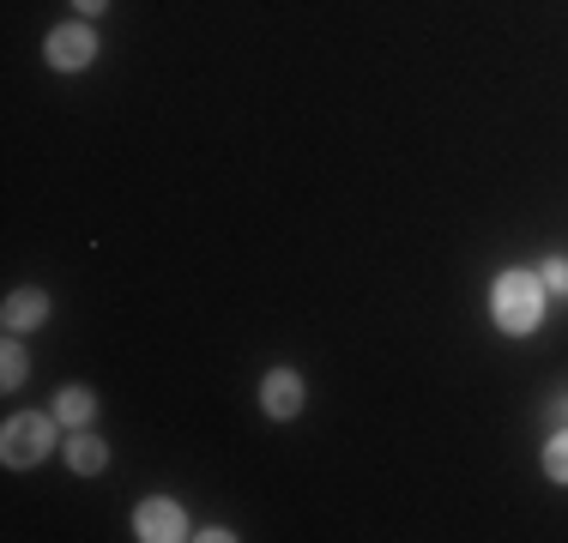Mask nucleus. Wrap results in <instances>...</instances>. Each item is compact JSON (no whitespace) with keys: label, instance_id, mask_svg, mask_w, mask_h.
<instances>
[{"label":"nucleus","instance_id":"obj_13","mask_svg":"<svg viewBox=\"0 0 568 543\" xmlns=\"http://www.w3.org/2000/svg\"><path fill=\"white\" fill-rule=\"evenodd\" d=\"M550 417H557V423L568 429V392H562V399H557V404H550Z\"/></svg>","mask_w":568,"mask_h":543},{"label":"nucleus","instance_id":"obj_10","mask_svg":"<svg viewBox=\"0 0 568 543\" xmlns=\"http://www.w3.org/2000/svg\"><path fill=\"white\" fill-rule=\"evenodd\" d=\"M545 471H550V483H568V429H562V434H550V447H545Z\"/></svg>","mask_w":568,"mask_h":543},{"label":"nucleus","instance_id":"obj_1","mask_svg":"<svg viewBox=\"0 0 568 543\" xmlns=\"http://www.w3.org/2000/svg\"><path fill=\"white\" fill-rule=\"evenodd\" d=\"M55 429H61L55 411H19V417H7V429H0V459H7L12 471L43 465L49 447H55Z\"/></svg>","mask_w":568,"mask_h":543},{"label":"nucleus","instance_id":"obj_4","mask_svg":"<svg viewBox=\"0 0 568 543\" xmlns=\"http://www.w3.org/2000/svg\"><path fill=\"white\" fill-rule=\"evenodd\" d=\"M98 61V31L91 24H61V31H49V66H61V73H79V66Z\"/></svg>","mask_w":568,"mask_h":543},{"label":"nucleus","instance_id":"obj_5","mask_svg":"<svg viewBox=\"0 0 568 543\" xmlns=\"http://www.w3.org/2000/svg\"><path fill=\"white\" fill-rule=\"evenodd\" d=\"M261 411L278 417V423L303 411V375H296V369H273V375H266L261 380Z\"/></svg>","mask_w":568,"mask_h":543},{"label":"nucleus","instance_id":"obj_7","mask_svg":"<svg viewBox=\"0 0 568 543\" xmlns=\"http://www.w3.org/2000/svg\"><path fill=\"white\" fill-rule=\"evenodd\" d=\"M67 465L79 471V478H98L103 465H110V447L98 441V434H85V429H73L67 434Z\"/></svg>","mask_w":568,"mask_h":543},{"label":"nucleus","instance_id":"obj_9","mask_svg":"<svg viewBox=\"0 0 568 543\" xmlns=\"http://www.w3.org/2000/svg\"><path fill=\"white\" fill-rule=\"evenodd\" d=\"M24 375H31V362H24V345H19V338H7V357H0V380H7V387H24Z\"/></svg>","mask_w":568,"mask_h":543},{"label":"nucleus","instance_id":"obj_2","mask_svg":"<svg viewBox=\"0 0 568 543\" xmlns=\"http://www.w3.org/2000/svg\"><path fill=\"white\" fill-rule=\"evenodd\" d=\"M490 303H496V326L503 332H532L538 315H545V278L538 272H503Z\"/></svg>","mask_w":568,"mask_h":543},{"label":"nucleus","instance_id":"obj_11","mask_svg":"<svg viewBox=\"0 0 568 543\" xmlns=\"http://www.w3.org/2000/svg\"><path fill=\"white\" fill-rule=\"evenodd\" d=\"M538 278H545V290L568 296V260H545V266H538Z\"/></svg>","mask_w":568,"mask_h":543},{"label":"nucleus","instance_id":"obj_8","mask_svg":"<svg viewBox=\"0 0 568 543\" xmlns=\"http://www.w3.org/2000/svg\"><path fill=\"white\" fill-rule=\"evenodd\" d=\"M55 417L67 429H91V417H98V392L91 387H61L55 392Z\"/></svg>","mask_w":568,"mask_h":543},{"label":"nucleus","instance_id":"obj_12","mask_svg":"<svg viewBox=\"0 0 568 543\" xmlns=\"http://www.w3.org/2000/svg\"><path fill=\"white\" fill-rule=\"evenodd\" d=\"M73 7H79V12H85V19H98V12H103V7H110V0H73Z\"/></svg>","mask_w":568,"mask_h":543},{"label":"nucleus","instance_id":"obj_6","mask_svg":"<svg viewBox=\"0 0 568 543\" xmlns=\"http://www.w3.org/2000/svg\"><path fill=\"white\" fill-rule=\"evenodd\" d=\"M0 320H7V332H37V326L49 320V296L43 290H12L7 308H0Z\"/></svg>","mask_w":568,"mask_h":543},{"label":"nucleus","instance_id":"obj_3","mask_svg":"<svg viewBox=\"0 0 568 543\" xmlns=\"http://www.w3.org/2000/svg\"><path fill=\"white\" fill-rule=\"evenodd\" d=\"M133 537H145V543H182L187 537V513L175 508L170 495H152V501H140V508H133Z\"/></svg>","mask_w":568,"mask_h":543}]
</instances>
